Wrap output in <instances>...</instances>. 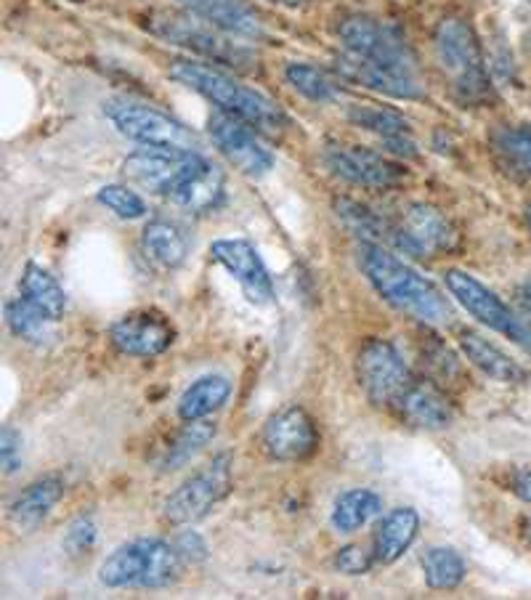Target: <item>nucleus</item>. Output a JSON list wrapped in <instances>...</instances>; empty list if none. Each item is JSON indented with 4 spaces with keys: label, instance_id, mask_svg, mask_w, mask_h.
<instances>
[{
    "label": "nucleus",
    "instance_id": "nucleus-6",
    "mask_svg": "<svg viewBox=\"0 0 531 600\" xmlns=\"http://www.w3.org/2000/svg\"><path fill=\"white\" fill-rule=\"evenodd\" d=\"M443 282H447L452 298L460 303L473 319H479L483 327L494 329V333L506 335L508 340L531 350V325L523 319V314H515L494 289H489L483 282L476 279L473 274L460 272V268H449V272L443 274Z\"/></svg>",
    "mask_w": 531,
    "mask_h": 600
},
{
    "label": "nucleus",
    "instance_id": "nucleus-22",
    "mask_svg": "<svg viewBox=\"0 0 531 600\" xmlns=\"http://www.w3.org/2000/svg\"><path fill=\"white\" fill-rule=\"evenodd\" d=\"M64 497V481L57 476L40 478V481L30 484L17 500L9 505V518L19 529H35L51 516L59 500Z\"/></svg>",
    "mask_w": 531,
    "mask_h": 600
},
{
    "label": "nucleus",
    "instance_id": "nucleus-5",
    "mask_svg": "<svg viewBox=\"0 0 531 600\" xmlns=\"http://www.w3.org/2000/svg\"><path fill=\"white\" fill-rule=\"evenodd\" d=\"M181 561L184 556L176 545L157 537H141L114 550L99 569V579L114 590L165 588L178 579Z\"/></svg>",
    "mask_w": 531,
    "mask_h": 600
},
{
    "label": "nucleus",
    "instance_id": "nucleus-20",
    "mask_svg": "<svg viewBox=\"0 0 531 600\" xmlns=\"http://www.w3.org/2000/svg\"><path fill=\"white\" fill-rule=\"evenodd\" d=\"M457 346L462 348V354L468 356V362L473 364L476 369H481V373L492 377V380L510 383V386L527 383V369L515 359H510L500 346L489 343L483 335L473 333V329H460V333H457Z\"/></svg>",
    "mask_w": 531,
    "mask_h": 600
},
{
    "label": "nucleus",
    "instance_id": "nucleus-2",
    "mask_svg": "<svg viewBox=\"0 0 531 600\" xmlns=\"http://www.w3.org/2000/svg\"><path fill=\"white\" fill-rule=\"evenodd\" d=\"M359 266L369 285L394 308L405 312L426 325H447L452 319V303L433 282L415 272L399 255L382 251L380 245L365 242L359 251Z\"/></svg>",
    "mask_w": 531,
    "mask_h": 600
},
{
    "label": "nucleus",
    "instance_id": "nucleus-34",
    "mask_svg": "<svg viewBox=\"0 0 531 600\" xmlns=\"http://www.w3.org/2000/svg\"><path fill=\"white\" fill-rule=\"evenodd\" d=\"M494 146L508 167L531 179V128H506V131L497 133Z\"/></svg>",
    "mask_w": 531,
    "mask_h": 600
},
{
    "label": "nucleus",
    "instance_id": "nucleus-44",
    "mask_svg": "<svg viewBox=\"0 0 531 600\" xmlns=\"http://www.w3.org/2000/svg\"><path fill=\"white\" fill-rule=\"evenodd\" d=\"M523 531H527V539L531 542V516L527 518V523H523Z\"/></svg>",
    "mask_w": 531,
    "mask_h": 600
},
{
    "label": "nucleus",
    "instance_id": "nucleus-42",
    "mask_svg": "<svg viewBox=\"0 0 531 600\" xmlns=\"http://www.w3.org/2000/svg\"><path fill=\"white\" fill-rule=\"evenodd\" d=\"M515 301H519L523 319H527L531 325V276H527V279H523L519 285V289H515Z\"/></svg>",
    "mask_w": 531,
    "mask_h": 600
},
{
    "label": "nucleus",
    "instance_id": "nucleus-15",
    "mask_svg": "<svg viewBox=\"0 0 531 600\" xmlns=\"http://www.w3.org/2000/svg\"><path fill=\"white\" fill-rule=\"evenodd\" d=\"M264 449L279 462H304L319 449V434L312 415L300 407L282 409L266 423Z\"/></svg>",
    "mask_w": 531,
    "mask_h": 600
},
{
    "label": "nucleus",
    "instance_id": "nucleus-30",
    "mask_svg": "<svg viewBox=\"0 0 531 600\" xmlns=\"http://www.w3.org/2000/svg\"><path fill=\"white\" fill-rule=\"evenodd\" d=\"M335 213H338L340 224L361 242H372V245H378L380 240H386V237L391 240V228L382 224L378 215L369 211L367 205H361V202L338 200L335 202Z\"/></svg>",
    "mask_w": 531,
    "mask_h": 600
},
{
    "label": "nucleus",
    "instance_id": "nucleus-45",
    "mask_svg": "<svg viewBox=\"0 0 531 600\" xmlns=\"http://www.w3.org/2000/svg\"><path fill=\"white\" fill-rule=\"evenodd\" d=\"M527 226H529V232H531V205L527 207Z\"/></svg>",
    "mask_w": 531,
    "mask_h": 600
},
{
    "label": "nucleus",
    "instance_id": "nucleus-16",
    "mask_svg": "<svg viewBox=\"0 0 531 600\" xmlns=\"http://www.w3.org/2000/svg\"><path fill=\"white\" fill-rule=\"evenodd\" d=\"M325 165L338 179L356 186L388 189L407 179V171L399 163L382 157V154L359 150V146H327Z\"/></svg>",
    "mask_w": 531,
    "mask_h": 600
},
{
    "label": "nucleus",
    "instance_id": "nucleus-35",
    "mask_svg": "<svg viewBox=\"0 0 531 600\" xmlns=\"http://www.w3.org/2000/svg\"><path fill=\"white\" fill-rule=\"evenodd\" d=\"M422 367L430 373V380H436L439 386H447V383L462 377L460 359L439 338H430L422 346Z\"/></svg>",
    "mask_w": 531,
    "mask_h": 600
},
{
    "label": "nucleus",
    "instance_id": "nucleus-4",
    "mask_svg": "<svg viewBox=\"0 0 531 600\" xmlns=\"http://www.w3.org/2000/svg\"><path fill=\"white\" fill-rule=\"evenodd\" d=\"M433 49L441 72L462 104H487L492 99V80L483 62L479 35L466 17H443L436 24Z\"/></svg>",
    "mask_w": 531,
    "mask_h": 600
},
{
    "label": "nucleus",
    "instance_id": "nucleus-10",
    "mask_svg": "<svg viewBox=\"0 0 531 600\" xmlns=\"http://www.w3.org/2000/svg\"><path fill=\"white\" fill-rule=\"evenodd\" d=\"M391 240L399 251L415 258H439V255L455 251L457 232L439 207L415 202L401 218L391 226Z\"/></svg>",
    "mask_w": 531,
    "mask_h": 600
},
{
    "label": "nucleus",
    "instance_id": "nucleus-39",
    "mask_svg": "<svg viewBox=\"0 0 531 600\" xmlns=\"http://www.w3.org/2000/svg\"><path fill=\"white\" fill-rule=\"evenodd\" d=\"M0 462H3L6 476L17 474L19 462H22V436L11 426H6L0 434Z\"/></svg>",
    "mask_w": 531,
    "mask_h": 600
},
{
    "label": "nucleus",
    "instance_id": "nucleus-17",
    "mask_svg": "<svg viewBox=\"0 0 531 600\" xmlns=\"http://www.w3.org/2000/svg\"><path fill=\"white\" fill-rule=\"evenodd\" d=\"M211 258L224 266L239 287L245 289L247 301L255 306H268L274 301V282L268 276L264 261L247 240H218L211 245Z\"/></svg>",
    "mask_w": 531,
    "mask_h": 600
},
{
    "label": "nucleus",
    "instance_id": "nucleus-11",
    "mask_svg": "<svg viewBox=\"0 0 531 600\" xmlns=\"http://www.w3.org/2000/svg\"><path fill=\"white\" fill-rule=\"evenodd\" d=\"M150 30L154 35L171 40V43L184 45L200 57L211 59V62H224V64H247L251 62V53L239 45H234L226 35L228 32L218 30L211 22H192L186 17H176V13H154L150 19Z\"/></svg>",
    "mask_w": 531,
    "mask_h": 600
},
{
    "label": "nucleus",
    "instance_id": "nucleus-7",
    "mask_svg": "<svg viewBox=\"0 0 531 600\" xmlns=\"http://www.w3.org/2000/svg\"><path fill=\"white\" fill-rule=\"evenodd\" d=\"M106 118L118 125L123 136L139 141L144 146H163V150L197 152L200 141L186 125L163 114L154 106L141 104L133 99H112L106 104Z\"/></svg>",
    "mask_w": 531,
    "mask_h": 600
},
{
    "label": "nucleus",
    "instance_id": "nucleus-32",
    "mask_svg": "<svg viewBox=\"0 0 531 600\" xmlns=\"http://www.w3.org/2000/svg\"><path fill=\"white\" fill-rule=\"evenodd\" d=\"M348 118H351L354 125L365 128V131L375 133V136H380L382 141L396 139V136H409V123L405 120V114L386 110V106H351V112H348Z\"/></svg>",
    "mask_w": 531,
    "mask_h": 600
},
{
    "label": "nucleus",
    "instance_id": "nucleus-12",
    "mask_svg": "<svg viewBox=\"0 0 531 600\" xmlns=\"http://www.w3.org/2000/svg\"><path fill=\"white\" fill-rule=\"evenodd\" d=\"M205 165L200 152L163 150V146H146L144 152L131 154L123 163V173L136 184L152 189V192L171 194Z\"/></svg>",
    "mask_w": 531,
    "mask_h": 600
},
{
    "label": "nucleus",
    "instance_id": "nucleus-3",
    "mask_svg": "<svg viewBox=\"0 0 531 600\" xmlns=\"http://www.w3.org/2000/svg\"><path fill=\"white\" fill-rule=\"evenodd\" d=\"M171 78L190 85L192 91L203 93L205 99H211L224 112L245 120L253 128H261V131L279 133L287 125V114L282 112L277 101L264 96V93L255 91L251 85L239 83L237 78L215 70L211 64L178 59V62L171 64Z\"/></svg>",
    "mask_w": 531,
    "mask_h": 600
},
{
    "label": "nucleus",
    "instance_id": "nucleus-27",
    "mask_svg": "<svg viewBox=\"0 0 531 600\" xmlns=\"http://www.w3.org/2000/svg\"><path fill=\"white\" fill-rule=\"evenodd\" d=\"M141 245H144V253L154 263L165 268L181 266L186 253H190V242H186L184 232L176 224H171V221H152V224H146Z\"/></svg>",
    "mask_w": 531,
    "mask_h": 600
},
{
    "label": "nucleus",
    "instance_id": "nucleus-13",
    "mask_svg": "<svg viewBox=\"0 0 531 600\" xmlns=\"http://www.w3.org/2000/svg\"><path fill=\"white\" fill-rule=\"evenodd\" d=\"M211 136L228 163L237 165L247 175H264L274 167V154L268 146L253 133V125L234 118L228 112H218L211 118Z\"/></svg>",
    "mask_w": 531,
    "mask_h": 600
},
{
    "label": "nucleus",
    "instance_id": "nucleus-23",
    "mask_svg": "<svg viewBox=\"0 0 531 600\" xmlns=\"http://www.w3.org/2000/svg\"><path fill=\"white\" fill-rule=\"evenodd\" d=\"M167 197L190 213L213 211L221 197H224V173L205 160V165L200 167L197 173H192L190 179H186L176 192L167 194Z\"/></svg>",
    "mask_w": 531,
    "mask_h": 600
},
{
    "label": "nucleus",
    "instance_id": "nucleus-41",
    "mask_svg": "<svg viewBox=\"0 0 531 600\" xmlns=\"http://www.w3.org/2000/svg\"><path fill=\"white\" fill-rule=\"evenodd\" d=\"M513 491L521 497L523 502L531 505V468L515 470V476H513Z\"/></svg>",
    "mask_w": 531,
    "mask_h": 600
},
{
    "label": "nucleus",
    "instance_id": "nucleus-33",
    "mask_svg": "<svg viewBox=\"0 0 531 600\" xmlns=\"http://www.w3.org/2000/svg\"><path fill=\"white\" fill-rule=\"evenodd\" d=\"M285 78L300 96L312 101H321V104H325V101H335L340 96V88L333 83V78L312 64H287Z\"/></svg>",
    "mask_w": 531,
    "mask_h": 600
},
{
    "label": "nucleus",
    "instance_id": "nucleus-14",
    "mask_svg": "<svg viewBox=\"0 0 531 600\" xmlns=\"http://www.w3.org/2000/svg\"><path fill=\"white\" fill-rule=\"evenodd\" d=\"M112 346L125 356H139V359H150V356L165 354L176 340V329L165 314L144 312L125 314L110 327Z\"/></svg>",
    "mask_w": 531,
    "mask_h": 600
},
{
    "label": "nucleus",
    "instance_id": "nucleus-31",
    "mask_svg": "<svg viewBox=\"0 0 531 600\" xmlns=\"http://www.w3.org/2000/svg\"><path fill=\"white\" fill-rule=\"evenodd\" d=\"M6 322H9L11 333L17 338L30 343H43V338H49V327L53 325L49 316L27 298H13L6 303Z\"/></svg>",
    "mask_w": 531,
    "mask_h": 600
},
{
    "label": "nucleus",
    "instance_id": "nucleus-19",
    "mask_svg": "<svg viewBox=\"0 0 531 600\" xmlns=\"http://www.w3.org/2000/svg\"><path fill=\"white\" fill-rule=\"evenodd\" d=\"M178 3L203 22H211L218 30L228 32V35L251 40H261L266 35V27L258 19V13L242 0H178Z\"/></svg>",
    "mask_w": 531,
    "mask_h": 600
},
{
    "label": "nucleus",
    "instance_id": "nucleus-18",
    "mask_svg": "<svg viewBox=\"0 0 531 600\" xmlns=\"http://www.w3.org/2000/svg\"><path fill=\"white\" fill-rule=\"evenodd\" d=\"M394 409L401 415V420L409 423V426L426 430L449 428L455 420L452 401L443 394L439 383L418 380V377H412V383H409Z\"/></svg>",
    "mask_w": 531,
    "mask_h": 600
},
{
    "label": "nucleus",
    "instance_id": "nucleus-38",
    "mask_svg": "<svg viewBox=\"0 0 531 600\" xmlns=\"http://www.w3.org/2000/svg\"><path fill=\"white\" fill-rule=\"evenodd\" d=\"M333 563L340 574L359 577V574H367V571L372 569L378 561H375V552L361 548V545H346V548H340L338 552H335Z\"/></svg>",
    "mask_w": 531,
    "mask_h": 600
},
{
    "label": "nucleus",
    "instance_id": "nucleus-25",
    "mask_svg": "<svg viewBox=\"0 0 531 600\" xmlns=\"http://www.w3.org/2000/svg\"><path fill=\"white\" fill-rule=\"evenodd\" d=\"M19 287H22V298L40 308L51 322L62 319L67 312V293L45 268H40L38 263H27Z\"/></svg>",
    "mask_w": 531,
    "mask_h": 600
},
{
    "label": "nucleus",
    "instance_id": "nucleus-9",
    "mask_svg": "<svg viewBox=\"0 0 531 600\" xmlns=\"http://www.w3.org/2000/svg\"><path fill=\"white\" fill-rule=\"evenodd\" d=\"M356 373H359V383L369 401L378 404V407L394 409L409 383H412V373H409L399 348L380 338L367 340L361 346L359 359H356Z\"/></svg>",
    "mask_w": 531,
    "mask_h": 600
},
{
    "label": "nucleus",
    "instance_id": "nucleus-43",
    "mask_svg": "<svg viewBox=\"0 0 531 600\" xmlns=\"http://www.w3.org/2000/svg\"><path fill=\"white\" fill-rule=\"evenodd\" d=\"M274 3H279V6H290V9H298V6H306L308 0H274Z\"/></svg>",
    "mask_w": 531,
    "mask_h": 600
},
{
    "label": "nucleus",
    "instance_id": "nucleus-36",
    "mask_svg": "<svg viewBox=\"0 0 531 600\" xmlns=\"http://www.w3.org/2000/svg\"><path fill=\"white\" fill-rule=\"evenodd\" d=\"M99 202L110 207L112 213H118L120 218H127V221L141 218V215L146 213L144 200H141L136 192H131V189L120 186V184L104 186L102 192H99Z\"/></svg>",
    "mask_w": 531,
    "mask_h": 600
},
{
    "label": "nucleus",
    "instance_id": "nucleus-1",
    "mask_svg": "<svg viewBox=\"0 0 531 600\" xmlns=\"http://www.w3.org/2000/svg\"><path fill=\"white\" fill-rule=\"evenodd\" d=\"M338 35L346 45L338 67L354 83L394 99L426 96L418 72V57L399 27L356 13V17L343 19Z\"/></svg>",
    "mask_w": 531,
    "mask_h": 600
},
{
    "label": "nucleus",
    "instance_id": "nucleus-26",
    "mask_svg": "<svg viewBox=\"0 0 531 600\" xmlns=\"http://www.w3.org/2000/svg\"><path fill=\"white\" fill-rule=\"evenodd\" d=\"M380 510L382 500L372 489H348L335 500L333 526L340 535H354V531L365 529L372 518H378Z\"/></svg>",
    "mask_w": 531,
    "mask_h": 600
},
{
    "label": "nucleus",
    "instance_id": "nucleus-40",
    "mask_svg": "<svg viewBox=\"0 0 531 600\" xmlns=\"http://www.w3.org/2000/svg\"><path fill=\"white\" fill-rule=\"evenodd\" d=\"M176 548L181 556L192 558V561H203V558L207 556V545L203 542V537H200L197 531H186V535H181Z\"/></svg>",
    "mask_w": 531,
    "mask_h": 600
},
{
    "label": "nucleus",
    "instance_id": "nucleus-37",
    "mask_svg": "<svg viewBox=\"0 0 531 600\" xmlns=\"http://www.w3.org/2000/svg\"><path fill=\"white\" fill-rule=\"evenodd\" d=\"M96 537H99V529H96V523H93V518L80 516L78 521H72L70 529H67L64 550L70 552L72 558L85 556V552H91L93 545H96Z\"/></svg>",
    "mask_w": 531,
    "mask_h": 600
},
{
    "label": "nucleus",
    "instance_id": "nucleus-28",
    "mask_svg": "<svg viewBox=\"0 0 531 600\" xmlns=\"http://www.w3.org/2000/svg\"><path fill=\"white\" fill-rule=\"evenodd\" d=\"M213 438H215V426L211 420H190L184 428H181V434L171 441V447H167L160 468L163 470L184 468V465L192 462L194 457H197L200 451L213 441Z\"/></svg>",
    "mask_w": 531,
    "mask_h": 600
},
{
    "label": "nucleus",
    "instance_id": "nucleus-21",
    "mask_svg": "<svg viewBox=\"0 0 531 600\" xmlns=\"http://www.w3.org/2000/svg\"><path fill=\"white\" fill-rule=\"evenodd\" d=\"M420 531V516L412 508H396L382 518L378 526V535H375V561L382 566H391L399 561L405 552L412 548V542L418 539Z\"/></svg>",
    "mask_w": 531,
    "mask_h": 600
},
{
    "label": "nucleus",
    "instance_id": "nucleus-8",
    "mask_svg": "<svg viewBox=\"0 0 531 600\" xmlns=\"http://www.w3.org/2000/svg\"><path fill=\"white\" fill-rule=\"evenodd\" d=\"M228 491H232V455H218L167 497L163 505L165 521L173 526L203 521L215 505L226 500Z\"/></svg>",
    "mask_w": 531,
    "mask_h": 600
},
{
    "label": "nucleus",
    "instance_id": "nucleus-29",
    "mask_svg": "<svg viewBox=\"0 0 531 600\" xmlns=\"http://www.w3.org/2000/svg\"><path fill=\"white\" fill-rule=\"evenodd\" d=\"M422 571H426L428 588L433 590H455L460 588L468 569L462 556L452 548H430L422 558Z\"/></svg>",
    "mask_w": 531,
    "mask_h": 600
},
{
    "label": "nucleus",
    "instance_id": "nucleus-24",
    "mask_svg": "<svg viewBox=\"0 0 531 600\" xmlns=\"http://www.w3.org/2000/svg\"><path fill=\"white\" fill-rule=\"evenodd\" d=\"M232 396V383L224 375H205L194 380L178 399L181 420H205L215 409H221Z\"/></svg>",
    "mask_w": 531,
    "mask_h": 600
}]
</instances>
